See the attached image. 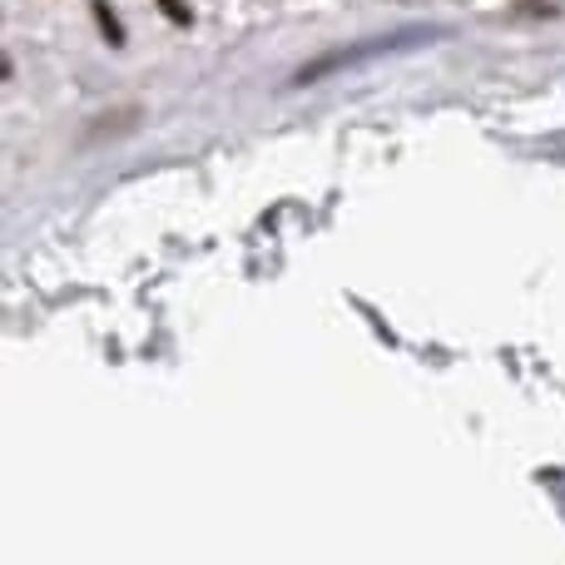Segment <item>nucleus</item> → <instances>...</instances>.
I'll return each mask as SVG.
<instances>
[{
  "instance_id": "nucleus-4",
  "label": "nucleus",
  "mask_w": 565,
  "mask_h": 565,
  "mask_svg": "<svg viewBox=\"0 0 565 565\" xmlns=\"http://www.w3.org/2000/svg\"><path fill=\"white\" fill-rule=\"evenodd\" d=\"M95 20H99V30H105V40H109V45H125V30H119L115 10H109L105 0H95Z\"/></svg>"
},
{
  "instance_id": "nucleus-3",
  "label": "nucleus",
  "mask_w": 565,
  "mask_h": 565,
  "mask_svg": "<svg viewBox=\"0 0 565 565\" xmlns=\"http://www.w3.org/2000/svg\"><path fill=\"white\" fill-rule=\"evenodd\" d=\"M511 15H521V20H556L561 10H556V0H516V6H511Z\"/></svg>"
},
{
  "instance_id": "nucleus-5",
  "label": "nucleus",
  "mask_w": 565,
  "mask_h": 565,
  "mask_svg": "<svg viewBox=\"0 0 565 565\" xmlns=\"http://www.w3.org/2000/svg\"><path fill=\"white\" fill-rule=\"evenodd\" d=\"M159 6H164V10H169V20H179V25H189V10H184V6H179V0H159Z\"/></svg>"
},
{
  "instance_id": "nucleus-1",
  "label": "nucleus",
  "mask_w": 565,
  "mask_h": 565,
  "mask_svg": "<svg viewBox=\"0 0 565 565\" xmlns=\"http://www.w3.org/2000/svg\"><path fill=\"white\" fill-rule=\"evenodd\" d=\"M417 40H431V30H407V35H382V40H367V45H348V50H338V55L308 60V65H302L298 75H292V89H298V85H308V79H322V75H332V70L352 65V60L382 55V50H407V45H417Z\"/></svg>"
},
{
  "instance_id": "nucleus-2",
  "label": "nucleus",
  "mask_w": 565,
  "mask_h": 565,
  "mask_svg": "<svg viewBox=\"0 0 565 565\" xmlns=\"http://www.w3.org/2000/svg\"><path fill=\"white\" fill-rule=\"evenodd\" d=\"M135 125H139V109L135 105L109 109V115H99L95 125H89V145H99V139H115V135H129Z\"/></svg>"
}]
</instances>
